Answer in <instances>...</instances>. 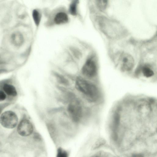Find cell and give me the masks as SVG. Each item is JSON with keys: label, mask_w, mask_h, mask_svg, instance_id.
Wrapping results in <instances>:
<instances>
[{"label": "cell", "mask_w": 157, "mask_h": 157, "mask_svg": "<svg viewBox=\"0 0 157 157\" xmlns=\"http://www.w3.org/2000/svg\"><path fill=\"white\" fill-rule=\"evenodd\" d=\"M65 113L72 122H81L85 117V109L81 99L71 93L66 99Z\"/></svg>", "instance_id": "6da1fadb"}, {"label": "cell", "mask_w": 157, "mask_h": 157, "mask_svg": "<svg viewBox=\"0 0 157 157\" xmlns=\"http://www.w3.org/2000/svg\"><path fill=\"white\" fill-rule=\"evenodd\" d=\"M74 80L75 88L80 96L90 101L98 98V90L93 83L80 75L75 77Z\"/></svg>", "instance_id": "7a4b0ae2"}, {"label": "cell", "mask_w": 157, "mask_h": 157, "mask_svg": "<svg viewBox=\"0 0 157 157\" xmlns=\"http://www.w3.org/2000/svg\"><path fill=\"white\" fill-rule=\"evenodd\" d=\"M97 72V67L95 62L92 59L89 58L82 66L80 75L88 80L94 77Z\"/></svg>", "instance_id": "3957f363"}, {"label": "cell", "mask_w": 157, "mask_h": 157, "mask_svg": "<svg viewBox=\"0 0 157 157\" xmlns=\"http://www.w3.org/2000/svg\"><path fill=\"white\" fill-rule=\"evenodd\" d=\"M18 120L16 114L10 111H5L0 117L1 124L3 127L7 128H13L15 127Z\"/></svg>", "instance_id": "277c9868"}, {"label": "cell", "mask_w": 157, "mask_h": 157, "mask_svg": "<svg viewBox=\"0 0 157 157\" xmlns=\"http://www.w3.org/2000/svg\"><path fill=\"white\" fill-rule=\"evenodd\" d=\"M33 130V125L28 119H22L19 124L17 131L18 134L22 136H26L31 135Z\"/></svg>", "instance_id": "5b68a950"}, {"label": "cell", "mask_w": 157, "mask_h": 157, "mask_svg": "<svg viewBox=\"0 0 157 157\" xmlns=\"http://www.w3.org/2000/svg\"><path fill=\"white\" fill-rule=\"evenodd\" d=\"M119 61L121 68L124 71H129L134 67V59L131 55L127 53H124L121 55Z\"/></svg>", "instance_id": "8992f818"}, {"label": "cell", "mask_w": 157, "mask_h": 157, "mask_svg": "<svg viewBox=\"0 0 157 157\" xmlns=\"http://www.w3.org/2000/svg\"><path fill=\"white\" fill-rule=\"evenodd\" d=\"M11 40L12 43L16 46H20L24 42V37L22 34L19 32H16L12 34L11 36Z\"/></svg>", "instance_id": "52a82bcc"}, {"label": "cell", "mask_w": 157, "mask_h": 157, "mask_svg": "<svg viewBox=\"0 0 157 157\" xmlns=\"http://www.w3.org/2000/svg\"><path fill=\"white\" fill-rule=\"evenodd\" d=\"M68 20L67 14L64 12H58L55 15L54 21L57 25H61L67 23Z\"/></svg>", "instance_id": "ba28073f"}, {"label": "cell", "mask_w": 157, "mask_h": 157, "mask_svg": "<svg viewBox=\"0 0 157 157\" xmlns=\"http://www.w3.org/2000/svg\"><path fill=\"white\" fill-rule=\"evenodd\" d=\"M3 88L5 92L9 95L15 96L17 95V91L15 88L11 84H5L3 86Z\"/></svg>", "instance_id": "9c48e42d"}, {"label": "cell", "mask_w": 157, "mask_h": 157, "mask_svg": "<svg viewBox=\"0 0 157 157\" xmlns=\"http://www.w3.org/2000/svg\"><path fill=\"white\" fill-rule=\"evenodd\" d=\"M32 17L34 22L36 26H38L41 20V15L36 10H34L32 12Z\"/></svg>", "instance_id": "30bf717a"}, {"label": "cell", "mask_w": 157, "mask_h": 157, "mask_svg": "<svg viewBox=\"0 0 157 157\" xmlns=\"http://www.w3.org/2000/svg\"><path fill=\"white\" fill-rule=\"evenodd\" d=\"M142 72L143 75L147 78L151 77L154 75L153 71L147 66H144L143 67Z\"/></svg>", "instance_id": "8fae6325"}, {"label": "cell", "mask_w": 157, "mask_h": 157, "mask_svg": "<svg viewBox=\"0 0 157 157\" xmlns=\"http://www.w3.org/2000/svg\"><path fill=\"white\" fill-rule=\"evenodd\" d=\"M77 1H73L70 4L69 10L70 13L73 15H75L77 14L78 2Z\"/></svg>", "instance_id": "7c38bea8"}, {"label": "cell", "mask_w": 157, "mask_h": 157, "mask_svg": "<svg viewBox=\"0 0 157 157\" xmlns=\"http://www.w3.org/2000/svg\"><path fill=\"white\" fill-rule=\"evenodd\" d=\"M107 4V1H97L96 4L98 9L101 10H104L106 8Z\"/></svg>", "instance_id": "4fadbf2b"}, {"label": "cell", "mask_w": 157, "mask_h": 157, "mask_svg": "<svg viewBox=\"0 0 157 157\" xmlns=\"http://www.w3.org/2000/svg\"><path fill=\"white\" fill-rule=\"evenodd\" d=\"M56 157H68V153L65 150L59 148L57 151Z\"/></svg>", "instance_id": "5bb4252c"}, {"label": "cell", "mask_w": 157, "mask_h": 157, "mask_svg": "<svg viewBox=\"0 0 157 157\" xmlns=\"http://www.w3.org/2000/svg\"><path fill=\"white\" fill-rule=\"evenodd\" d=\"M105 140L103 138H100L95 142L93 147L94 149H96L105 144Z\"/></svg>", "instance_id": "9a60e30c"}, {"label": "cell", "mask_w": 157, "mask_h": 157, "mask_svg": "<svg viewBox=\"0 0 157 157\" xmlns=\"http://www.w3.org/2000/svg\"><path fill=\"white\" fill-rule=\"evenodd\" d=\"M6 98L5 94L2 91L0 90V101L5 100Z\"/></svg>", "instance_id": "2e32d148"}, {"label": "cell", "mask_w": 157, "mask_h": 157, "mask_svg": "<svg viewBox=\"0 0 157 157\" xmlns=\"http://www.w3.org/2000/svg\"><path fill=\"white\" fill-rule=\"evenodd\" d=\"M131 157H144V156L142 154L136 153L132 154Z\"/></svg>", "instance_id": "e0dca14e"}, {"label": "cell", "mask_w": 157, "mask_h": 157, "mask_svg": "<svg viewBox=\"0 0 157 157\" xmlns=\"http://www.w3.org/2000/svg\"><path fill=\"white\" fill-rule=\"evenodd\" d=\"M94 157H99L98 156H94Z\"/></svg>", "instance_id": "ac0fdd59"}]
</instances>
